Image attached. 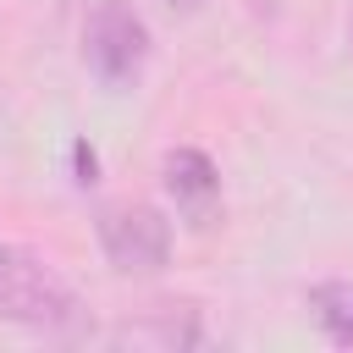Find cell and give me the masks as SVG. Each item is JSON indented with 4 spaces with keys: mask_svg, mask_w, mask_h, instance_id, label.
<instances>
[{
    "mask_svg": "<svg viewBox=\"0 0 353 353\" xmlns=\"http://www.w3.org/2000/svg\"><path fill=\"white\" fill-rule=\"evenodd\" d=\"M0 320L50 331V336H72L83 325V303L39 254L0 243Z\"/></svg>",
    "mask_w": 353,
    "mask_h": 353,
    "instance_id": "6da1fadb",
    "label": "cell"
},
{
    "mask_svg": "<svg viewBox=\"0 0 353 353\" xmlns=\"http://www.w3.org/2000/svg\"><path fill=\"white\" fill-rule=\"evenodd\" d=\"M149 61V28L132 11V0H94L83 22V66L105 88H132Z\"/></svg>",
    "mask_w": 353,
    "mask_h": 353,
    "instance_id": "7a4b0ae2",
    "label": "cell"
},
{
    "mask_svg": "<svg viewBox=\"0 0 353 353\" xmlns=\"http://www.w3.org/2000/svg\"><path fill=\"white\" fill-rule=\"evenodd\" d=\"M99 248L121 276H154L171 259V221L154 204H110L99 215Z\"/></svg>",
    "mask_w": 353,
    "mask_h": 353,
    "instance_id": "3957f363",
    "label": "cell"
},
{
    "mask_svg": "<svg viewBox=\"0 0 353 353\" xmlns=\"http://www.w3.org/2000/svg\"><path fill=\"white\" fill-rule=\"evenodd\" d=\"M160 176H165V193H171L176 215L193 232H210L221 221V176H215V160L204 149H171Z\"/></svg>",
    "mask_w": 353,
    "mask_h": 353,
    "instance_id": "277c9868",
    "label": "cell"
},
{
    "mask_svg": "<svg viewBox=\"0 0 353 353\" xmlns=\"http://www.w3.org/2000/svg\"><path fill=\"white\" fill-rule=\"evenodd\" d=\"M309 309H314V320L325 325V336L336 347H353V281H314Z\"/></svg>",
    "mask_w": 353,
    "mask_h": 353,
    "instance_id": "5b68a950",
    "label": "cell"
},
{
    "mask_svg": "<svg viewBox=\"0 0 353 353\" xmlns=\"http://www.w3.org/2000/svg\"><path fill=\"white\" fill-rule=\"evenodd\" d=\"M72 160H77V182L88 188V182L99 176V160H94V149H88V143H77V149H72Z\"/></svg>",
    "mask_w": 353,
    "mask_h": 353,
    "instance_id": "8992f818",
    "label": "cell"
},
{
    "mask_svg": "<svg viewBox=\"0 0 353 353\" xmlns=\"http://www.w3.org/2000/svg\"><path fill=\"white\" fill-rule=\"evenodd\" d=\"M165 6H171V11H199L204 0H165Z\"/></svg>",
    "mask_w": 353,
    "mask_h": 353,
    "instance_id": "52a82bcc",
    "label": "cell"
},
{
    "mask_svg": "<svg viewBox=\"0 0 353 353\" xmlns=\"http://www.w3.org/2000/svg\"><path fill=\"white\" fill-rule=\"evenodd\" d=\"M347 39H353V28H347Z\"/></svg>",
    "mask_w": 353,
    "mask_h": 353,
    "instance_id": "ba28073f",
    "label": "cell"
}]
</instances>
